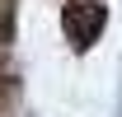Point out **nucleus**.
<instances>
[{
  "mask_svg": "<svg viewBox=\"0 0 122 117\" xmlns=\"http://www.w3.org/2000/svg\"><path fill=\"white\" fill-rule=\"evenodd\" d=\"M103 24H108V10L99 0H66V10H61V28L75 47H94Z\"/></svg>",
  "mask_w": 122,
  "mask_h": 117,
  "instance_id": "nucleus-1",
  "label": "nucleus"
}]
</instances>
